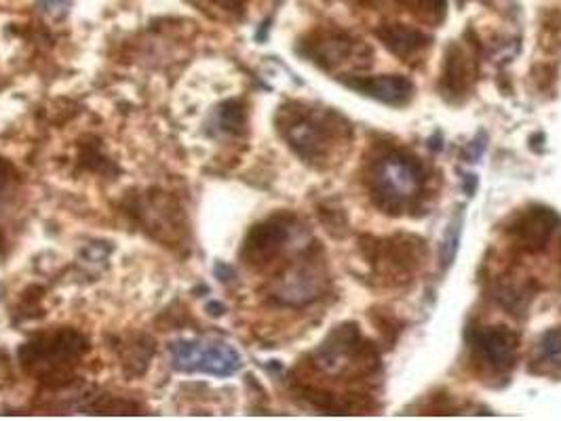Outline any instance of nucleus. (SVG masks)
<instances>
[{
  "mask_svg": "<svg viewBox=\"0 0 561 421\" xmlns=\"http://www.w3.org/2000/svg\"><path fill=\"white\" fill-rule=\"evenodd\" d=\"M370 360L374 363L372 348L363 344L361 333L353 325L338 327L315 354V363L319 369L330 375H342L346 369L355 367L353 360Z\"/></svg>",
  "mask_w": 561,
  "mask_h": 421,
  "instance_id": "nucleus-5",
  "label": "nucleus"
},
{
  "mask_svg": "<svg viewBox=\"0 0 561 421\" xmlns=\"http://www.w3.org/2000/svg\"><path fill=\"white\" fill-rule=\"evenodd\" d=\"M36 3L49 17H64L70 11L72 0H36Z\"/></svg>",
  "mask_w": 561,
  "mask_h": 421,
  "instance_id": "nucleus-18",
  "label": "nucleus"
},
{
  "mask_svg": "<svg viewBox=\"0 0 561 421\" xmlns=\"http://www.w3.org/2000/svg\"><path fill=\"white\" fill-rule=\"evenodd\" d=\"M306 55L323 70H336L344 64L353 68L370 66V49L361 40L348 38L344 34H325L315 43H306Z\"/></svg>",
  "mask_w": 561,
  "mask_h": 421,
  "instance_id": "nucleus-6",
  "label": "nucleus"
},
{
  "mask_svg": "<svg viewBox=\"0 0 561 421\" xmlns=\"http://www.w3.org/2000/svg\"><path fill=\"white\" fill-rule=\"evenodd\" d=\"M171 365L180 373H205L214 377L235 375L241 354L220 339H180L169 346Z\"/></svg>",
  "mask_w": 561,
  "mask_h": 421,
  "instance_id": "nucleus-4",
  "label": "nucleus"
},
{
  "mask_svg": "<svg viewBox=\"0 0 561 421\" xmlns=\"http://www.w3.org/2000/svg\"><path fill=\"white\" fill-rule=\"evenodd\" d=\"M460 234H462V211H458L452 217L446 234H443V238H441V266L443 268H450L454 264L458 247H460Z\"/></svg>",
  "mask_w": 561,
  "mask_h": 421,
  "instance_id": "nucleus-14",
  "label": "nucleus"
},
{
  "mask_svg": "<svg viewBox=\"0 0 561 421\" xmlns=\"http://www.w3.org/2000/svg\"><path fill=\"white\" fill-rule=\"evenodd\" d=\"M287 236H289V228L281 217L268 219V222L256 226L251 230L243 249V257L247 259V264L260 266L270 262V259L283 249Z\"/></svg>",
  "mask_w": 561,
  "mask_h": 421,
  "instance_id": "nucleus-9",
  "label": "nucleus"
},
{
  "mask_svg": "<svg viewBox=\"0 0 561 421\" xmlns=\"http://www.w3.org/2000/svg\"><path fill=\"white\" fill-rule=\"evenodd\" d=\"M561 224V217L549 207H532L524 215L517 217V222L511 228V234L517 238V243L530 253L543 251L549 243V238Z\"/></svg>",
  "mask_w": 561,
  "mask_h": 421,
  "instance_id": "nucleus-8",
  "label": "nucleus"
},
{
  "mask_svg": "<svg viewBox=\"0 0 561 421\" xmlns=\"http://www.w3.org/2000/svg\"><path fill=\"white\" fill-rule=\"evenodd\" d=\"M475 188H477V177L473 173L464 175V192H467V196H473Z\"/></svg>",
  "mask_w": 561,
  "mask_h": 421,
  "instance_id": "nucleus-19",
  "label": "nucleus"
},
{
  "mask_svg": "<svg viewBox=\"0 0 561 421\" xmlns=\"http://www.w3.org/2000/svg\"><path fill=\"white\" fill-rule=\"evenodd\" d=\"M15 186V169L11 167L9 160L0 158V211H5L9 205V196ZM5 234H3V224H0V251L5 247Z\"/></svg>",
  "mask_w": 561,
  "mask_h": 421,
  "instance_id": "nucleus-15",
  "label": "nucleus"
},
{
  "mask_svg": "<svg viewBox=\"0 0 561 421\" xmlns=\"http://www.w3.org/2000/svg\"><path fill=\"white\" fill-rule=\"evenodd\" d=\"M277 123L287 144L306 163H321V160H325L334 142L342 139V131H348L344 120L334 112L315 110L300 104L283 108Z\"/></svg>",
  "mask_w": 561,
  "mask_h": 421,
  "instance_id": "nucleus-1",
  "label": "nucleus"
},
{
  "mask_svg": "<svg viewBox=\"0 0 561 421\" xmlns=\"http://www.w3.org/2000/svg\"><path fill=\"white\" fill-rule=\"evenodd\" d=\"M473 348L483 365H488L494 373H507L513 369L517 358V337L502 327L479 329Z\"/></svg>",
  "mask_w": 561,
  "mask_h": 421,
  "instance_id": "nucleus-7",
  "label": "nucleus"
},
{
  "mask_svg": "<svg viewBox=\"0 0 561 421\" xmlns=\"http://www.w3.org/2000/svg\"><path fill=\"white\" fill-rule=\"evenodd\" d=\"M458 3H464V0H458Z\"/></svg>",
  "mask_w": 561,
  "mask_h": 421,
  "instance_id": "nucleus-20",
  "label": "nucleus"
},
{
  "mask_svg": "<svg viewBox=\"0 0 561 421\" xmlns=\"http://www.w3.org/2000/svg\"><path fill=\"white\" fill-rule=\"evenodd\" d=\"M538 358L561 365V327L549 329L538 342Z\"/></svg>",
  "mask_w": 561,
  "mask_h": 421,
  "instance_id": "nucleus-16",
  "label": "nucleus"
},
{
  "mask_svg": "<svg viewBox=\"0 0 561 421\" xmlns=\"http://www.w3.org/2000/svg\"><path fill=\"white\" fill-rule=\"evenodd\" d=\"M220 125L230 133H239L245 127V110L239 102H228L220 108Z\"/></svg>",
  "mask_w": 561,
  "mask_h": 421,
  "instance_id": "nucleus-17",
  "label": "nucleus"
},
{
  "mask_svg": "<svg viewBox=\"0 0 561 421\" xmlns=\"http://www.w3.org/2000/svg\"><path fill=\"white\" fill-rule=\"evenodd\" d=\"M473 80V70L469 68L467 59L462 57V53L452 47L446 59V70H443V87L450 95H460L469 89Z\"/></svg>",
  "mask_w": 561,
  "mask_h": 421,
  "instance_id": "nucleus-13",
  "label": "nucleus"
},
{
  "mask_svg": "<svg viewBox=\"0 0 561 421\" xmlns=\"http://www.w3.org/2000/svg\"><path fill=\"white\" fill-rule=\"evenodd\" d=\"M344 83L367 95L374 97L382 104L389 106H405L412 99L414 93V85L412 80H408L405 76H372V78H346Z\"/></svg>",
  "mask_w": 561,
  "mask_h": 421,
  "instance_id": "nucleus-10",
  "label": "nucleus"
},
{
  "mask_svg": "<svg viewBox=\"0 0 561 421\" xmlns=\"http://www.w3.org/2000/svg\"><path fill=\"white\" fill-rule=\"evenodd\" d=\"M370 184L378 207L386 213H397L420 198L424 169L408 154L389 152L374 163Z\"/></svg>",
  "mask_w": 561,
  "mask_h": 421,
  "instance_id": "nucleus-2",
  "label": "nucleus"
},
{
  "mask_svg": "<svg viewBox=\"0 0 561 421\" xmlns=\"http://www.w3.org/2000/svg\"><path fill=\"white\" fill-rule=\"evenodd\" d=\"M323 291V280L308 268H300L289 272L279 280L275 289V297L285 306H304L319 297Z\"/></svg>",
  "mask_w": 561,
  "mask_h": 421,
  "instance_id": "nucleus-11",
  "label": "nucleus"
},
{
  "mask_svg": "<svg viewBox=\"0 0 561 421\" xmlns=\"http://www.w3.org/2000/svg\"><path fill=\"white\" fill-rule=\"evenodd\" d=\"M382 45L399 57H412L429 45V36L408 26H382L378 32Z\"/></svg>",
  "mask_w": 561,
  "mask_h": 421,
  "instance_id": "nucleus-12",
  "label": "nucleus"
},
{
  "mask_svg": "<svg viewBox=\"0 0 561 421\" xmlns=\"http://www.w3.org/2000/svg\"><path fill=\"white\" fill-rule=\"evenodd\" d=\"M87 352V339L76 331L38 335L22 348L24 367L41 379L66 377Z\"/></svg>",
  "mask_w": 561,
  "mask_h": 421,
  "instance_id": "nucleus-3",
  "label": "nucleus"
}]
</instances>
